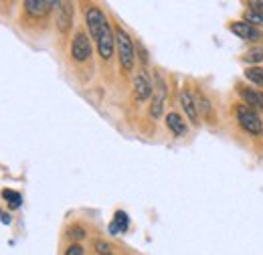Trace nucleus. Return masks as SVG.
Returning <instances> with one entry per match:
<instances>
[{
  "instance_id": "f257e3e1",
  "label": "nucleus",
  "mask_w": 263,
  "mask_h": 255,
  "mask_svg": "<svg viewBox=\"0 0 263 255\" xmlns=\"http://www.w3.org/2000/svg\"><path fill=\"white\" fill-rule=\"evenodd\" d=\"M85 22H87L91 39L98 45V51L102 55V59H105V61L111 59L113 49H115V35L111 33V27H109L105 14L98 6H91L85 10Z\"/></svg>"
},
{
  "instance_id": "f03ea898",
  "label": "nucleus",
  "mask_w": 263,
  "mask_h": 255,
  "mask_svg": "<svg viewBox=\"0 0 263 255\" xmlns=\"http://www.w3.org/2000/svg\"><path fill=\"white\" fill-rule=\"evenodd\" d=\"M115 49H117V57H119L122 67L126 71H132L134 59H136V55H134V43H132L130 35L122 27L115 29Z\"/></svg>"
},
{
  "instance_id": "7ed1b4c3",
  "label": "nucleus",
  "mask_w": 263,
  "mask_h": 255,
  "mask_svg": "<svg viewBox=\"0 0 263 255\" xmlns=\"http://www.w3.org/2000/svg\"><path fill=\"white\" fill-rule=\"evenodd\" d=\"M237 118H239V124L241 128L251 134V136H261L263 134V124H261V118L257 115L255 109H251L249 105H239L237 107Z\"/></svg>"
},
{
  "instance_id": "20e7f679",
  "label": "nucleus",
  "mask_w": 263,
  "mask_h": 255,
  "mask_svg": "<svg viewBox=\"0 0 263 255\" xmlns=\"http://www.w3.org/2000/svg\"><path fill=\"white\" fill-rule=\"evenodd\" d=\"M89 55H91V43H89L87 35L85 33H77L75 39H73V45H71V57L75 61L83 63V61L89 59Z\"/></svg>"
},
{
  "instance_id": "39448f33",
  "label": "nucleus",
  "mask_w": 263,
  "mask_h": 255,
  "mask_svg": "<svg viewBox=\"0 0 263 255\" xmlns=\"http://www.w3.org/2000/svg\"><path fill=\"white\" fill-rule=\"evenodd\" d=\"M61 2H53V0H25L22 6L27 10V14L39 18V16H45L47 12H51L53 8H59Z\"/></svg>"
},
{
  "instance_id": "423d86ee",
  "label": "nucleus",
  "mask_w": 263,
  "mask_h": 255,
  "mask_svg": "<svg viewBox=\"0 0 263 255\" xmlns=\"http://www.w3.org/2000/svg\"><path fill=\"white\" fill-rule=\"evenodd\" d=\"M164 103H166V83H164V79L160 75H156V94H154L152 103H150V115L154 120H158L162 115Z\"/></svg>"
},
{
  "instance_id": "0eeeda50",
  "label": "nucleus",
  "mask_w": 263,
  "mask_h": 255,
  "mask_svg": "<svg viewBox=\"0 0 263 255\" xmlns=\"http://www.w3.org/2000/svg\"><path fill=\"white\" fill-rule=\"evenodd\" d=\"M231 31L239 37V39H243V41H259L263 35L261 31L257 29V27H253V25H249V22H233L231 25Z\"/></svg>"
},
{
  "instance_id": "6e6552de",
  "label": "nucleus",
  "mask_w": 263,
  "mask_h": 255,
  "mask_svg": "<svg viewBox=\"0 0 263 255\" xmlns=\"http://www.w3.org/2000/svg\"><path fill=\"white\" fill-rule=\"evenodd\" d=\"M152 91H154V87H152L148 75L146 73L136 75V79H134V96H136V100L138 102H146L152 96Z\"/></svg>"
},
{
  "instance_id": "1a4fd4ad",
  "label": "nucleus",
  "mask_w": 263,
  "mask_h": 255,
  "mask_svg": "<svg viewBox=\"0 0 263 255\" xmlns=\"http://www.w3.org/2000/svg\"><path fill=\"white\" fill-rule=\"evenodd\" d=\"M57 10H59V14H57V29L61 33H67L71 29V22H73V4L71 2H61Z\"/></svg>"
},
{
  "instance_id": "9d476101",
  "label": "nucleus",
  "mask_w": 263,
  "mask_h": 255,
  "mask_svg": "<svg viewBox=\"0 0 263 255\" xmlns=\"http://www.w3.org/2000/svg\"><path fill=\"white\" fill-rule=\"evenodd\" d=\"M180 105H182L184 113L188 115V120L193 124H199V109H197V103H195V96L188 89L180 91Z\"/></svg>"
},
{
  "instance_id": "9b49d317",
  "label": "nucleus",
  "mask_w": 263,
  "mask_h": 255,
  "mask_svg": "<svg viewBox=\"0 0 263 255\" xmlns=\"http://www.w3.org/2000/svg\"><path fill=\"white\" fill-rule=\"evenodd\" d=\"M166 126H168V130L174 134V136H186V132H188V126H186V122L182 120V115L180 113H176V111H170L168 115H166Z\"/></svg>"
},
{
  "instance_id": "f8f14e48",
  "label": "nucleus",
  "mask_w": 263,
  "mask_h": 255,
  "mask_svg": "<svg viewBox=\"0 0 263 255\" xmlns=\"http://www.w3.org/2000/svg\"><path fill=\"white\" fill-rule=\"evenodd\" d=\"M128 227H130L128 215H126L124 211H117L115 217H113V221L109 223V233H111V235H119V233H126Z\"/></svg>"
},
{
  "instance_id": "ddd939ff",
  "label": "nucleus",
  "mask_w": 263,
  "mask_h": 255,
  "mask_svg": "<svg viewBox=\"0 0 263 255\" xmlns=\"http://www.w3.org/2000/svg\"><path fill=\"white\" fill-rule=\"evenodd\" d=\"M241 98L245 100V105H249L251 109H259V91H253V89H247L243 87L241 89Z\"/></svg>"
},
{
  "instance_id": "4468645a",
  "label": "nucleus",
  "mask_w": 263,
  "mask_h": 255,
  "mask_svg": "<svg viewBox=\"0 0 263 255\" xmlns=\"http://www.w3.org/2000/svg\"><path fill=\"white\" fill-rule=\"evenodd\" d=\"M195 103H197V109H199L205 118H212V105H210V102L203 94H197V96H195Z\"/></svg>"
},
{
  "instance_id": "2eb2a0df",
  "label": "nucleus",
  "mask_w": 263,
  "mask_h": 255,
  "mask_svg": "<svg viewBox=\"0 0 263 255\" xmlns=\"http://www.w3.org/2000/svg\"><path fill=\"white\" fill-rule=\"evenodd\" d=\"M2 199L8 201L10 208H18L20 203H22V197H20L16 191H10V189H4V191H2Z\"/></svg>"
},
{
  "instance_id": "dca6fc26",
  "label": "nucleus",
  "mask_w": 263,
  "mask_h": 255,
  "mask_svg": "<svg viewBox=\"0 0 263 255\" xmlns=\"http://www.w3.org/2000/svg\"><path fill=\"white\" fill-rule=\"evenodd\" d=\"M245 77H247L251 83L263 87V69H259V67H249V69L245 71Z\"/></svg>"
},
{
  "instance_id": "f3484780",
  "label": "nucleus",
  "mask_w": 263,
  "mask_h": 255,
  "mask_svg": "<svg viewBox=\"0 0 263 255\" xmlns=\"http://www.w3.org/2000/svg\"><path fill=\"white\" fill-rule=\"evenodd\" d=\"M85 229L81 227V225H73L69 231H67V237L71 239V241H81V239H85Z\"/></svg>"
},
{
  "instance_id": "a211bd4d",
  "label": "nucleus",
  "mask_w": 263,
  "mask_h": 255,
  "mask_svg": "<svg viewBox=\"0 0 263 255\" xmlns=\"http://www.w3.org/2000/svg\"><path fill=\"white\" fill-rule=\"evenodd\" d=\"M263 59V49H253V51H249L245 55V61H249V63H259Z\"/></svg>"
},
{
  "instance_id": "6ab92c4d",
  "label": "nucleus",
  "mask_w": 263,
  "mask_h": 255,
  "mask_svg": "<svg viewBox=\"0 0 263 255\" xmlns=\"http://www.w3.org/2000/svg\"><path fill=\"white\" fill-rule=\"evenodd\" d=\"M245 18H247V22L251 25H263V14L259 12H253V10H247V14H245Z\"/></svg>"
},
{
  "instance_id": "aec40b11",
  "label": "nucleus",
  "mask_w": 263,
  "mask_h": 255,
  "mask_svg": "<svg viewBox=\"0 0 263 255\" xmlns=\"http://www.w3.org/2000/svg\"><path fill=\"white\" fill-rule=\"evenodd\" d=\"M93 245H95V251H98V253H102V255H111V253H109V251H111L109 243H105V241H102V239H98V241H95Z\"/></svg>"
},
{
  "instance_id": "412c9836",
  "label": "nucleus",
  "mask_w": 263,
  "mask_h": 255,
  "mask_svg": "<svg viewBox=\"0 0 263 255\" xmlns=\"http://www.w3.org/2000/svg\"><path fill=\"white\" fill-rule=\"evenodd\" d=\"M85 251H83V247L79 245V243H71L67 249H65V255H83Z\"/></svg>"
},
{
  "instance_id": "4be33fe9",
  "label": "nucleus",
  "mask_w": 263,
  "mask_h": 255,
  "mask_svg": "<svg viewBox=\"0 0 263 255\" xmlns=\"http://www.w3.org/2000/svg\"><path fill=\"white\" fill-rule=\"evenodd\" d=\"M249 6H251L249 10H253V12H259V14H263V2H251Z\"/></svg>"
},
{
  "instance_id": "5701e85b",
  "label": "nucleus",
  "mask_w": 263,
  "mask_h": 255,
  "mask_svg": "<svg viewBox=\"0 0 263 255\" xmlns=\"http://www.w3.org/2000/svg\"><path fill=\"white\" fill-rule=\"evenodd\" d=\"M259 105H261V109H263V94L259 91Z\"/></svg>"
}]
</instances>
